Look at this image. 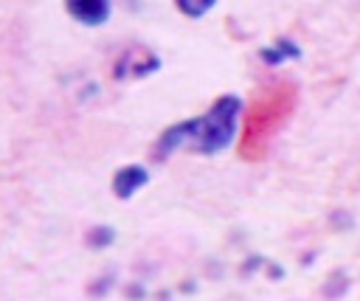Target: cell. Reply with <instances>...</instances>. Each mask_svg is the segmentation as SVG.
<instances>
[{
    "mask_svg": "<svg viewBox=\"0 0 360 301\" xmlns=\"http://www.w3.org/2000/svg\"><path fill=\"white\" fill-rule=\"evenodd\" d=\"M68 11H70L76 20L96 25V23H104V20H107L110 6H107V3H68Z\"/></svg>",
    "mask_w": 360,
    "mask_h": 301,
    "instance_id": "obj_3",
    "label": "cell"
},
{
    "mask_svg": "<svg viewBox=\"0 0 360 301\" xmlns=\"http://www.w3.org/2000/svg\"><path fill=\"white\" fill-rule=\"evenodd\" d=\"M233 115H236V98H231V96L228 98H219L205 118H200L194 124H183L177 129V135L180 138L183 135H194V146L197 149L214 152V149H219L228 141L231 127H233Z\"/></svg>",
    "mask_w": 360,
    "mask_h": 301,
    "instance_id": "obj_2",
    "label": "cell"
},
{
    "mask_svg": "<svg viewBox=\"0 0 360 301\" xmlns=\"http://www.w3.org/2000/svg\"><path fill=\"white\" fill-rule=\"evenodd\" d=\"M295 107H298V84L295 82H290V79L262 82L245 107L236 155L248 163H262L270 155L278 132L292 118Z\"/></svg>",
    "mask_w": 360,
    "mask_h": 301,
    "instance_id": "obj_1",
    "label": "cell"
}]
</instances>
